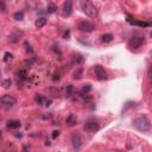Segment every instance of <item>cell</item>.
I'll return each mask as SVG.
<instances>
[{
  "label": "cell",
  "instance_id": "cell-24",
  "mask_svg": "<svg viewBox=\"0 0 152 152\" xmlns=\"http://www.w3.org/2000/svg\"><path fill=\"white\" fill-rule=\"evenodd\" d=\"M72 86L71 84H69V86H67V88H65V93H67V95H70V93L72 91Z\"/></svg>",
  "mask_w": 152,
  "mask_h": 152
},
{
  "label": "cell",
  "instance_id": "cell-13",
  "mask_svg": "<svg viewBox=\"0 0 152 152\" xmlns=\"http://www.w3.org/2000/svg\"><path fill=\"white\" fill-rule=\"evenodd\" d=\"M76 122H77L76 116H75L74 114H69L68 118H67V124L69 125V126H75Z\"/></svg>",
  "mask_w": 152,
  "mask_h": 152
},
{
  "label": "cell",
  "instance_id": "cell-28",
  "mask_svg": "<svg viewBox=\"0 0 152 152\" xmlns=\"http://www.w3.org/2000/svg\"><path fill=\"white\" fill-rule=\"evenodd\" d=\"M0 6H1V11L5 12L6 9H5V4H4V1H0Z\"/></svg>",
  "mask_w": 152,
  "mask_h": 152
},
{
  "label": "cell",
  "instance_id": "cell-4",
  "mask_svg": "<svg viewBox=\"0 0 152 152\" xmlns=\"http://www.w3.org/2000/svg\"><path fill=\"white\" fill-rule=\"evenodd\" d=\"M144 42H145V38H144V37H140V36L133 37V38L130 39V42H128V48H131V49H138Z\"/></svg>",
  "mask_w": 152,
  "mask_h": 152
},
{
  "label": "cell",
  "instance_id": "cell-8",
  "mask_svg": "<svg viewBox=\"0 0 152 152\" xmlns=\"http://www.w3.org/2000/svg\"><path fill=\"white\" fill-rule=\"evenodd\" d=\"M94 70H95V75H96V77L99 78V80L103 81V80L107 78V72H106V70L101 67V65H95Z\"/></svg>",
  "mask_w": 152,
  "mask_h": 152
},
{
  "label": "cell",
  "instance_id": "cell-29",
  "mask_svg": "<svg viewBox=\"0 0 152 152\" xmlns=\"http://www.w3.org/2000/svg\"><path fill=\"white\" fill-rule=\"evenodd\" d=\"M149 76H150V80H151V82H152V65H151L150 71H149Z\"/></svg>",
  "mask_w": 152,
  "mask_h": 152
},
{
  "label": "cell",
  "instance_id": "cell-2",
  "mask_svg": "<svg viewBox=\"0 0 152 152\" xmlns=\"http://www.w3.org/2000/svg\"><path fill=\"white\" fill-rule=\"evenodd\" d=\"M81 5H82V11L87 16H89L91 18H94V17L97 16V9H96V6L93 3H90V1H82Z\"/></svg>",
  "mask_w": 152,
  "mask_h": 152
},
{
  "label": "cell",
  "instance_id": "cell-9",
  "mask_svg": "<svg viewBox=\"0 0 152 152\" xmlns=\"http://www.w3.org/2000/svg\"><path fill=\"white\" fill-rule=\"evenodd\" d=\"M16 101H17L16 99L13 96H11V95H4V96H1V103L4 106H6V107H12V106L16 103Z\"/></svg>",
  "mask_w": 152,
  "mask_h": 152
},
{
  "label": "cell",
  "instance_id": "cell-1",
  "mask_svg": "<svg viewBox=\"0 0 152 152\" xmlns=\"http://www.w3.org/2000/svg\"><path fill=\"white\" fill-rule=\"evenodd\" d=\"M133 126L140 132H147L151 130V122L146 116H138L133 120Z\"/></svg>",
  "mask_w": 152,
  "mask_h": 152
},
{
  "label": "cell",
  "instance_id": "cell-14",
  "mask_svg": "<svg viewBox=\"0 0 152 152\" xmlns=\"http://www.w3.org/2000/svg\"><path fill=\"white\" fill-rule=\"evenodd\" d=\"M45 24H47V19H45L44 17H41V18H38L36 20V28L42 29L43 26H45Z\"/></svg>",
  "mask_w": 152,
  "mask_h": 152
},
{
  "label": "cell",
  "instance_id": "cell-7",
  "mask_svg": "<svg viewBox=\"0 0 152 152\" xmlns=\"http://www.w3.org/2000/svg\"><path fill=\"white\" fill-rule=\"evenodd\" d=\"M83 128L87 132H96L100 130V125H99L96 121H87L84 124Z\"/></svg>",
  "mask_w": 152,
  "mask_h": 152
},
{
  "label": "cell",
  "instance_id": "cell-27",
  "mask_svg": "<svg viewBox=\"0 0 152 152\" xmlns=\"http://www.w3.org/2000/svg\"><path fill=\"white\" fill-rule=\"evenodd\" d=\"M56 137H58V131H54V132H52V138L55 139Z\"/></svg>",
  "mask_w": 152,
  "mask_h": 152
},
{
  "label": "cell",
  "instance_id": "cell-30",
  "mask_svg": "<svg viewBox=\"0 0 152 152\" xmlns=\"http://www.w3.org/2000/svg\"><path fill=\"white\" fill-rule=\"evenodd\" d=\"M151 37H152V32H151Z\"/></svg>",
  "mask_w": 152,
  "mask_h": 152
},
{
  "label": "cell",
  "instance_id": "cell-5",
  "mask_svg": "<svg viewBox=\"0 0 152 152\" xmlns=\"http://www.w3.org/2000/svg\"><path fill=\"white\" fill-rule=\"evenodd\" d=\"M95 29V25L93 23H90V22H80L78 23V30L82 31V32H91Z\"/></svg>",
  "mask_w": 152,
  "mask_h": 152
},
{
  "label": "cell",
  "instance_id": "cell-23",
  "mask_svg": "<svg viewBox=\"0 0 152 152\" xmlns=\"http://www.w3.org/2000/svg\"><path fill=\"white\" fill-rule=\"evenodd\" d=\"M11 58H12V54H10V52H5V56H4V62H9Z\"/></svg>",
  "mask_w": 152,
  "mask_h": 152
},
{
  "label": "cell",
  "instance_id": "cell-16",
  "mask_svg": "<svg viewBox=\"0 0 152 152\" xmlns=\"http://www.w3.org/2000/svg\"><path fill=\"white\" fill-rule=\"evenodd\" d=\"M57 10V5L54 3H49L48 4V7H47V12L48 13H55Z\"/></svg>",
  "mask_w": 152,
  "mask_h": 152
},
{
  "label": "cell",
  "instance_id": "cell-18",
  "mask_svg": "<svg viewBox=\"0 0 152 152\" xmlns=\"http://www.w3.org/2000/svg\"><path fill=\"white\" fill-rule=\"evenodd\" d=\"M90 90H91V86L90 84H84L82 87V89H81V93H82V95H87Z\"/></svg>",
  "mask_w": 152,
  "mask_h": 152
},
{
  "label": "cell",
  "instance_id": "cell-22",
  "mask_svg": "<svg viewBox=\"0 0 152 152\" xmlns=\"http://www.w3.org/2000/svg\"><path fill=\"white\" fill-rule=\"evenodd\" d=\"M18 77L20 78V80L25 81V80H26V72H25V71H19V72H18Z\"/></svg>",
  "mask_w": 152,
  "mask_h": 152
},
{
  "label": "cell",
  "instance_id": "cell-11",
  "mask_svg": "<svg viewBox=\"0 0 152 152\" xmlns=\"http://www.w3.org/2000/svg\"><path fill=\"white\" fill-rule=\"evenodd\" d=\"M127 22L132 25H136V26H141V28H149L152 24L149 23V22H139V20H134V19H132L130 16H127Z\"/></svg>",
  "mask_w": 152,
  "mask_h": 152
},
{
  "label": "cell",
  "instance_id": "cell-20",
  "mask_svg": "<svg viewBox=\"0 0 152 152\" xmlns=\"http://www.w3.org/2000/svg\"><path fill=\"white\" fill-rule=\"evenodd\" d=\"M13 18L16 19V20H23L24 19V12H16L14 14H13Z\"/></svg>",
  "mask_w": 152,
  "mask_h": 152
},
{
  "label": "cell",
  "instance_id": "cell-19",
  "mask_svg": "<svg viewBox=\"0 0 152 152\" xmlns=\"http://www.w3.org/2000/svg\"><path fill=\"white\" fill-rule=\"evenodd\" d=\"M82 74H83V71H82V69H77L74 74H72V77L75 78V80H80V78L82 77Z\"/></svg>",
  "mask_w": 152,
  "mask_h": 152
},
{
  "label": "cell",
  "instance_id": "cell-21",
  "mask_svg": "<svg viewBox=\"0 0 152 152\" xmlns=\"http://www.w3.org/2000/svg\"><path fill=\"white\" fill-rule=\"evenodd\" d=\"M1 86H3L4 88H9V87H11V80H10V78H7V80H4L3 83H1Z\"/></svg>",
  "mask_w": 152,
  "mask_h": 152
},
{
  "label": "cell",
  "instance_id": "cell-12",
  "mask_svg": "<svg viewBox=\"0 0 152 152\" xmlns=\"http://www.w3.org/2000/svg\"><path fill=\"white\" fill-rule=\"evenodd\" d=\"M7 128H19L20 127V121L19 120H9L6 122Z\"/></svg>",
  "mask_w": 152,
  "mask_h": 152
},
{
  "label": "cell",
  "instance_id": "cell-6",
  "mask_svg": "<svg viewBox=\"0 0 152 152\" xmlns=\"http://www.w3.org/2000/svg\"><path fill=\"white\" fill-rule=\"evenodd\" d=\"M72 13V3L70 0L63 3V7H62V14L63 17H70Z\"/></svg>",
  "mask_w": 152,
  "mask_h": 152
},
{
  "label": "cell",
  "instance_id": "cell-3",
  "mask_svg": "<svg viewBox=\"0 0 152 152\" xmlns=\"http://www.w3.org/2000/svg\"><path fill=\"white\" fill-rule=\"evenodd\" d=\"M71 144H72V146H74L75 150H78V149L82 146L83 138H82V136L80 133H78V132L72 133V136H71Z\"/></svg>",
  "mask_w": 152,
  "mask_h": 152
},
{
  "label": "cell",
  "instance_id": "cell-17",
  "mask_svg": "<svg viewBox=\"0 0 152 152\" xmlns=\"http://www.w3.org/2000/svg\"><path fill=\"white\" fill-rule=\"evenodd\" d=\"M113 35H111V34H106V35H103L102 37H101V41L102 42H105V43H109V42H112L113 41Z\"/></svg>",
  "mask_w": 152,
  "mask_h": 152
},
{
  "label": "cell",
  "instance_id": "cell-10",
  "mask_svg": "<svg viewBox=\"0 0 152 152\" xmlns=\"http://www.w3.org/2000/svg\"><path fill=\"white\" fill-rule=\"evenodd\" d=\"M35 100H36V102L38 103V105H42V106H45V107H49V106L51 105V100L50 99H47V97H43L41 94H37L36 96H35Z\"/></svg>",
  "mask_w": 152,
  "mask_h": 152
},
{
  "label": "cell",
  "instance_id": "cell-26",
  "mask_svg": "<svg viewBox=\"0 0 152 152\" xmlns=\"http://www.w3.org/2000/svg\"><path fill=\"white\" fill-rule=\"evenodd\" d=\"M69 35H70V31H69V30H67V31L64 32V35H63V38H68V37H69Z\"/></svg>",
  "mask_w": 152,
  "mask_h": 152
},
{
  "label": "cell",
  "instance_id": "cell-25",
  "mask_svg": "<svg viewBox=\"0 0 152 152\" xmlns=\"http://www.w3.org/2000/svg\"><path fill=\"white\" fill-rule=\"evenodd\" d=\"M25 47H26V51L30 52V54H32V51H34V50L31 49V45H30V44H28V42H25Z\"/></svg>",
  "mask_w": 152,
  "mask_h": 152
},
{
  "label": "cell",
  "instance_id": "cell-15",
  "mask_svg": "<svg viewBox=\"0 0 152 152\" xmlns=\"http://www.w3.org/2000/svg\"><path fill=\"white\" fill-rule=\"evenodd\" d=\"M19 37H20V34H18V32H16V34H12L9 37V42L10 43H17L19 41Z\"/></svg>",
  "mask_w": 152,
  "mask_h": 152
}]
</instances>
